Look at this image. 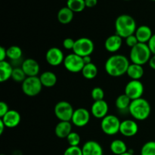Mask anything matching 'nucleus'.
Here are the masks:
<instances>
[{"label":"nucleus","mask_w":155,"mask_h":155,"mask_svg":"<svg viewBox=\"0 0 155 155\" xmlns=\"http://www.w3.org/2000/svg\"><path fill=\"white\" fill-rule=\"evenodd\" d=\"M130 64V61L125 55L113 54L106 61L104 70L110 77H121L127 74Z\"/></svg>","instance_id":"obj_1"},{"label":"nucleus","mask_w":155,"mask_h":155,"mask_svg":"<svg viewBox=\"0 0 155 155\" xmlns=\"http://www.w3.org/2000/svg\"><path fill=\"white\" fill-rule=\"evenodd\" d=\"M116 34L123 39H126L131 35L135 34L137 29L134 18L129 15H121L115 21Z\"/></svg>","instance_id":"obj_2"},{"label":"nucleus","mask_w":155,"mask_h":155,"mask_svg":"<svg viewBox=\"0 0 155 155\" xmlns=\"http://www.w3.org/2000/svg\"><path fill=\"white\" fill-rule=\"evenodd\" d=\"M129 113L136 120H145L151 112L150 103L143 98L133 100L128 110Z\"/></svg>","instance_id":"obj_3"},{"label":"nucleus","mask_w":155,"mask_h":155,"mask_svg":"<svg viewBox=\"0 0 155 155\" xmlns=\"http://www.w3.org/2000/svg\"><path fill=\"white\" fill-rule=\"evenodd\" d=\"M152 56L151 50L146 43H138L131 48L130 52V60L133 64L143 66L148 63Z\"/></svg>","instance_id":"obj_4"},{"label":"nucleus","mask_w":155,"mask_h":155,"mask_svg":"<svg viewBox=\"0 0 155 155\" xmlns=\"http://www.w3.org/2000/svg\"><path fill=\"white\" fill-rule=\"evenodd\" d=\"M42 86L39 77H27L21 84V89L27 96L34 97L40 93Z\"/></svg>","instance_id":"obj_5"},{"label":"nucleus","mask_w":155,"mask_h":155,"mask_svg":"<svg viewBox=\"0 0 155 155\" xmlns=\"http://www.w3.org/2000/svg\"><path fill=\"white\" fill-rule=\"evenodd\" d=\"M121 121L117 116L107 114L101 121V129L104 134L107 136H114L120 133Z\"/></svg>","instance_id":"obj_6"},{"label":"nucleus","mask_w":155,"mask_h":155,"mask_svg":"<svg viewBox=\"0 0 155 155\" xmlns=\"http://www.w3.org/2000/svg\"><path fill=\"white\" fill-rule=\"evenodd\" d=\"M95 48V45L92 39L87 37H81L75 40L73 52L80 57L89 56L92 54Z\"/></svg>","instance_id":"obj_7"},{"label":"nucleus","mask_w":155,"mask_h":155,"mask_svg":"<svg viewBox=\"0 0 155 155\" xmlns=\"http://www.w3.org/2000/svg\"><path fill=\"white\" fill-rule=\"evenodd\" d=\"M54 115L60 121H71L74 114V109L71 103L61 101L55 104L54 108Z\"/></svg>","instance_id":"obj_8"},{"label":"nucleus","mask_w":155,"mask_h":155,"mask_svg":"<svg viewBox=\"0 0 155 155\" xmlns=\"http://www.w3.org/2000/svg\"><path fill=\"white\" fill-rule=\"evenodd\" d=\"M63 64L67 71L77 74L81 72L85 64L83 58L73 52L72 54H68L65 57Z\"/></svg>","instance_id":"obj_9"},{"label":"nucleus","mask_w":155,"mask_h":155,"mask_svg":"<svg viewBox=\"0 0 155 155\" xmlns=\"http://www.w3.org/2000/svg\"><path fill=\"white\" fill-rule=\"evenodd\" d=\"M124 93L133 101L142 98L144 93V85L140 80H133L127 83Z\"/></svg>","instance_id":"obj_10"},{"label":"nucleus","mask_w":155,"mask_h":155,"mask_svg":"<svg viewBox=\"0 0 155 155\" xmlns=\"http://www.w3.org/2000/svg\"><path fill=\"white\" fill-rule=\"evenodd\" d=\"M90 120V113L89 110L83 107H80L74 110L71 123L77 127H86Z\"/></svg>","instance_id":"obj_11"},{"label":"nucleus","mask_w":155,"mask_h":155,"mask_svg":"<svg viewBox=\"0 0 155 155\" xmlns=\"http://www.w3.org/2000/svg\"><path fill=\"white\" fill-rule=\"evenodd\" d=\"M64 55L61 50L58 47H51L45 54V61L51 66H58L64 63Z\"/></svg>","instance_id":"obj_12"},{"label":"nucleus","mask_w":155,"mask_h":155,"mask_svg":"<svg viewBox=\"0 0 155 155\" xmlns=\"http://www.w3.org/2000/svg\"><path fill=\"white\" fill-rule=\"evenodd\" d=\"M139 132V126L133 120H123L120 127V133L125 137H133Z\"/></svg>","instance_id":"obj_13"},{"label":"nucleus","mask_w":155,"mask_h":155,"mask_svg":"<svg viewBox=\"0 0 155 155\" xmlns=\"http://www.w3.org/2000/svg\"><path fill=\"white\" fill-rule=\"evenodd\" d=\"M108 104L104 100L94 101L91 107V114L97 119H103L108 114Z\"/></svg>","instance_id":"obj_14"},{"label":"nucleus","mask_w":155,"mask_h":155,"mask_svg":"<svg viewBox=\"0 0 155 155\" xmlns=\"http://www.w3.org/2000/svg\"><path fill=\"white\" fill-rule=\"evenodd\" d=\"M21 68L27 77H37L40 71L39 63L35 59L27 58L21 64Z\"/></svg>","instance_id":"obj_15"},{"label":"nucleus","mask_w":155,"mask_h":155,"mask_svg":"<svg viewBox=\"0 0 155 155\" xmlns=\"http://www.w3.org/2000/svg\"><path fill=\"white\" fill-rule=\"evenodd\" d=\"M1 120L5 124L6 128L12 129L15 128L19 125L21 120V117L19 112L17 110H9L1 118Z\"/></svg>","instance_id":"obj_16"},{"label":"nucleus","mask_w":155,"mask_h":155,"mask_svg":"<svg viewBox=\"0 0 155 155\" xmlns=\"http://www.w3.org/2000/svg\"><path fill=\"white\" fill-rule=\"evenodd\" d=\"M123 45V38L116 33L108 36L104 42V48L108 52L115 53L120 49Z\"/></svg>","instance_id":"obj_17"},{"label":"nucleus","mask_w":155,"mask_h":155,"mask_svg":"<svg viewBox=\"0 0 155 155\" xmlns=\"http://www.w3.org/2000/svg\"><path fill=\"white\" fill-rule=\"evenodd\" d=\"M83 155H104L101 145L96 141H87L82 147Z\"/></svg>","instance_id":"obj_18"},{"label":"nucleus","mask_w":155,"mask_h":155,"mask_svg":"<svg viewBox=\"0 0 155 155\" xmlns=\"http://www.w3.org/2000/svg\"><path fill=\"white\" fill-rule=\"evenodd\" d=\"M72 132V124L71 121H60L54 128L56 136L60 139H67Z\"/></svg>","instance_id":"obj_19"},{"label":"nucleus","mask_w":155,"mask_h":155,"mask_svg":"<svg viewBox=\"0 0 155 155\" xmlns=\"http://www.w3.org/2000/svg\"><path fill=\"white\" fill-rule=\"evenodd\" d=\"M135 35L140 43L148 44L151 38L152 37L153 33L151 29L148 26L142 25L137 27Z\"/></svg>","instance_id":"obj_20"},{"label":"nucleus","mask_w":155,"mask_h":155,"mask_svg":"<svg viewBox=\"0 0 155 155\" xmlns=\"http://www.w3.org/2000/svg\"><path fill=\"white\" fill-rule=\"evenodd\" d=\"M13 70V67L8 61H0V81L4 83L12 78Z\"/></svg>","instance_id":"obj_21"},{"label":"nucleus","mask_w":155,"mask_h":155,"mask_svg":"<svg viewBox=\"0 0 155 155\" xmlns=\"http://www.w3.org/2000/svg\"><path fill=\"white\" fill-rule=\"evenodd\" d=\"M144 68L142 65L136 64H130L127 70V74L131 80H140L144 76Z\"/></svg>","instance_id":"obj_22"},{"label":"nucleus","mask_w":155,"mask_h":155,"mask_svg":"<svg viewBox=\"0 0 155 155\" xmlns=\"http://www.w3.org/2000/svg\"><path fill=\"white\" fill-rule=\"evenodd\" d=\"M74 12H73L69 8L63 7L58 11L57 15L58 21L62 24H68L73 21Z\"/></svg>","instance_id":"obj_23"},{"label":"nucleus","mask_w":155,"mask_h":155,"mask_svg":"<svg viewBox=\"0 0 155 155\" xmlns=\"http://www.w3.org/2000/svg\"><path fill=\"white\" fill-rule=\"evenodd\" d=\"M42 86L47 88H51L55 86L57 83V76L51 71H45L39 77Z\"/></svg>","instance_id":"obj_24"},{"label":"nucleus","mask_w":155,"mask_h":155,"mask_svg":"<svg viewBox=\"0 0 155 155\" xmlns=\"http://www.w3.org/2000/svg\"><path fill=\"white\" fill-rule=\"evenodd\" d=\"M110 151L115 155H121L128 151V148L125 142L121 139H114L110 145Z\"/></svg>","instance_id":"obj_25"},{"label":"nucleus","mask_w":155,"mask_h":155,"mask_svg":"<svg viewBox=\"0 0 155 155\" xmlns=\"http://www.w3.org/2000/svg\"><path fill=\"white\" fill-rule=\"evenodd\" d=\"M81 73L83 77L86 80H93L98 74V68L92 62L88 64H85Z\"/></svg>","instance_id":"obj_26"},{"label":"nucleus","mask_w":155,"mask_h":155,"mask_svg":"<svg viewBox=\"0 0 155 155\" xmlns=\"http://www.w3.org/2000/svg\"><path fill=\"white\" fill-rule=\"evenodd\" d=\"M131 101L132 100L125 93H124L120 95L117 98L116 101H115V105H116L117 108L120 111L128 110L130 104H131Z\"/></svg>","instance_id":"obj_27"},{"label":"nucleus","mask_w":155,"mask_h":155,"mask_svg":"<svg viewBox=\"0 0 155 155\" xmlns=\"http://www.w3.org/2000/svg\"><path fill=\"white\" fill-rule=\"evenodd\" d=\"M67 7L69 8L74 13L83 12L86 7L85 0H68Z\"/></svg>","instance_id":"obj_28"},{"label":"nucleus","mask_w":155,"mask_h":155,"mask_svg":"<svg viewBox=\"0 0 155 155\" xmlns=\"http://www.w3.org/2000/svg\"><path fill=\"white\" fill-rule=\"evenodd\" d=\"M23 54L22 49L18 45H12L7 48V58L12 61H18Z\"/></svg>","instance_id":"obj_29"},{"label":"nucleus","mask_w":155,"mask_h":155,"mask_svg":"<svg viewBox=\"0 0 155 155\" xmlns=\"http://www.w3.org/2000/svg\"><path fill=\"white\" fill-rule=\"evenodd\" d=\"M140 155H155V141H149L142 145Z\"/></svg>","instance_id":"obj_30"},{"label":"nucleus","mask_w":155,"mask_h":155,"mask_svg":"<svg viewBox=\"0 0 155 155\" xmlns=\"http://www.w3.org/2000/svg\"><path fill=\"white\" fill-rule=\"evenodd\" d=\"M27 75L25 74V73L24 72V71L22 70L21 68H14L13 73H12V80H15V82H18V83H21L25 80V79L27 78Z\"/></svg>","instance_id":"obj_31"},{"label":"nucleus","mask_w":155,"mask_h":155,"mask_svg":"<svg viewBox=\"0 0 155 155\" xmlns=\"http://www.w3.org/2000/svg\"><path fill=\"white\" fill-rule=\"evenodd\" d=\"M67 141L69 144V146H79L80 141H81V138L78 133L76 132H72L67 137Z\"/></svg>","instance_id":"obj_32"},{"label":"nucleus","mask_w":155,"mask_h":155,"mask_svg":"<svg viewBox=\"0 0 155 155\" xmlns=\"http://www.w3.org/2000/svg\"><path fill=\"white\" fill-rule=\"evenodd\" d=\"M91 96L94 101L104 100V92L101 87H95L92 89V92H91Z\"/></svg>","instance_id":"obj_33"},{"label":"nucleus","mask_w":155,"mask_h":155,"mask_svg":"<svg viewBox=\"0 0 155 155\" xmlns=\"http://www.w3.org/2000/svg\"><path fill=\"white\" fill-rule=\"evenodd\" d=\"M63 155H83L82 148L79 146H69L65 149Z\"/></svg>","instance_id":"obj_34"},{"label":"nucleus","mask_w":155,"mask_h":155,"mask_svg":"<svg viewBox=\"0 0 155 155\" xmlns=\"http://www.w3.org/2000/svg\"><path fill=\"white\" fill-rule=\"evenodd\" d=\"M125 41H126V44H127V46H129L130 48H133L134 46H136L138 43H139V40L137 39V38H136V35L135 34L131 35V36H128L127 38H126Z\"/></svg>","instance_id":"obj_35"},{"label":"nucleus","mask_w":155,"mask_h":155,"mask_svg":"<svg viewBox=\"0 0 155 155\" xmlns=\"http://www.w3.org/2000/svg\"><path fill=\"white\" fill-rule=\"evenodd\" d=\"M75 44V40L72 38H66L63 41V47L67 50H73Z\"/></svg>","instance_id":"obj_36"},{"label":"nucleus","mask_w":155,"mask_h":155,"mask_svg":"<svg viewBox=\"0 0 155 155\" xmlns=\"http://www.w3.org/2000/svg\"><path fill=\"white\" fill-rule=\"evenodd\" d=\"M8 110V105L5 101H1L0 102V117H2Z\"/></svg>","instance_id":"obj_37"},{"label":"nucleus","mask_w":155,"mask_h":155,"mask_svg":"<svg viewBox=\"0 0 155 155\" xmlns=\"http://www.w3.org/2000/svg\"><path fill=\"white\" fill-rule=\"evenodd\" d=\"M148 45L151 50L152 54H155V34H153L152 37L148 42Z\"/></svg>","instance_id":"obj_38"},{"label":"nucleus","mask_w":155,"mask_h":155,"mask_svg":"<svg viewBox=\"0 0 155 155\" xmlns=\"http://www.w3.org/2000/svg\"><path fill=\"white\" fill-rule=\"evenodd\" d=\"M6 58H7V49L2 46L0 47V61H5Z\"/></svg>","instance_id":"obj_39"},{"label":"nucleus","mask_w":155,"mask_h":155,"mask_svg":"<svg viewBox=\"0 0 155 155\" xmlns=\"http://www.w3.org/2000/svg\"><path fill=\"white\" fill-rule=\"evenodd\" d=\"M98 3V0H85V4L86 7L87 8H93Z\"/></svg>","instance_id":"obj_40"},{"label":"nucleus","mask_w":155,"mask_h":155,"mask_svg":"<svg viewBox=\"0 0 155 155\" xmlns=\"http://www.w3.org/2000/svg\"><path fill=\"white\" fill-rule=\"evenodd\" d=\"M148 64H149L150 68H152L153 70H155V54H152L149 62H148Z\"/></svg>","instance_id":"obj_41"},{"label":"nucleus","mask_w":155,"mask_h":155,"mask_svg":"<svg viewBox=\"0 0 155 155\" xmlns=\"http://www.w3.org/2000/svg\"><path fill=\"white\" fill-rule=\"evenodd\" d=\"M83 59L85 64H88L92 63V58H91V55L85 56V57L83 58Z\"/></svg>","instance_id":"obj_42"},{"label":"nucleus","mask_w":155,"mask_h":155,"mask_svg":"<svg viewBox=\"0 0 155 155\" xmlns=\"http://www.w3.org/2000/svg\"><path fill=\"white\" fill-rule=\"evenodd\" d=\"M6 128L5 125V124L3 123V121L2 120H0V135H2L3 133V132H4L5 129Z\"/></svg>","instance_id":"obj_43"},{"label":"nucleus","mask_w":155,"mask_h":155,"mask_svg":"<svg viewBox=\"0 0 155 155\" xmlns=\"http://www.w3.org/2000/svg\"><path fill=\"white\" fill-rule=\"evenodd\" d=\"M121 155H134V154H133V151H129V150H128V151H127V152L124 153V154H121Z\"/></svg>","instance_id":"obj_44"},{"label":"nucleus","mask_w":155,"mask_h":155,"mask_svg":"<svg viewBox=\"0 0 155 155\" xmlns=\"http://www.w3.org/2000/svg\"><path fill=\"white\" fill-rule=\"evenodd\" d=\"M151 1H153V2H155V0H151Z\"/></svg>","instance_id":"obj_45"},{"label":"nucleus","mask_w":155,"mask_h":155,"mask_svg":"<svg viewBox=\"0 0 155 155\" xmlns=\"http://www.w3.org/2000/svg\"><path fill=\"white\" fill-rule=\"evenodd\" d=\"M124 1H130V0H124Z\"/></svg>","instance_id":"obj_46"},{"label":"nucleus","mask_w":155,"mask_h":155,"mask_svg":"<svg viewBox=\"0 0 155 155\" xmlns=\"http://www.w3.org/2000/svg\"><path fill=\"white\" fill-rule=\"evenodd\" d=\"M1 155H6V154H2Z\"/></svg>","instance_id":"obj_47"},{"label":"nucleus","mask_w":155,"mask_h":155,"mask_svg":"<svg viewBox=\"0 0 155 155\" xmlns=\"http://www.w3.org/2000/svg\"></svg>","instance_id":"obj_48"}]
</instances>
